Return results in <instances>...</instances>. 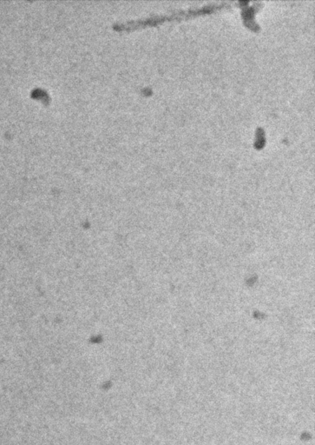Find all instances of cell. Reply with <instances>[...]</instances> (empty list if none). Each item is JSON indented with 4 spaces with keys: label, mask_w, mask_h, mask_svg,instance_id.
Returning a JSON list of instances; mask_svg holds the SVG:
<instances>
[{
    "label": "cell",
    "mask_w": 315,
    "mask_h": 445,
    "mask_svg": "<svg viewBox=\"0 0 315 445\" xmlns=\"http://www.w3.org/2000/svg\"><path fill=\"white\" fill-rule=\"evenodd\" d=\"M259 5H261V2H255L253 6H243L242 8L244 23L248 27L254 30H258L260 29L258 24L255 21V13L256 10L258 9Z\"/></svg>",
    "instance_id": "obj_2"
},
{
    "label": "cell",
    "mask_w": 315,
    "mask_h": 445,
    "mask_svg": "<svg viewBox=\"0 0 315 445\" xmlns=\"http://www.w3.org/2000/svg\"><path fill=\"white\" fill-rule=\"evenodd\" d=\"M241 2H219V3L208 4L207 6H202L200 8H190L189 10H184L180 12H174L168 15L154 16L152 18H144L140 20H133V21L127 22L124 24H117V29L119 30H129L133 28L138 27L142 25L146 24H155L156 23L163 21V20H170V19H183V18H190L193 16L203 14L207 12H212L216 10L222 9L232 5H240Z\"/></svg>",
    "instance_id": "obj_1"
},
{
    "label": "cell",
    "mask_w": 315,
    "mask_h": 445,
    "mask_svg": "<svg viewBox=\"0 0 315 445\" xmlns=\"http://www.w3.org/2000/svg\"><path fill=\"white\" fill-rule=\"evenodd\" d=\"M265 145V131L263 128L258 127L256 130V140H255V147L261 149Z\"/></svg>",
    "instance_id": "obj_3"
}]
</instances>
